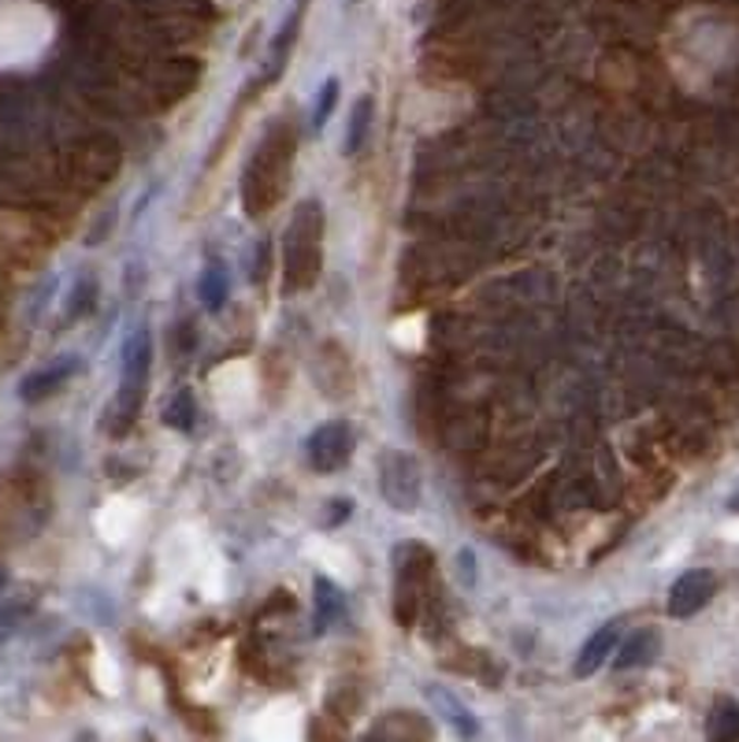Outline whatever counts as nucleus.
Returning a JSON list of instances; mask_svg holds the SVG:
<instances>
[{
	"label": "nucleus",
	"mask_w": 739,
	"mask_h": 742,
	"mask_svg": "<svg viewBox=\"0 0 739 742\" xmlns=\"http://www.w3.org/2000/svg\"><path fill=\"white\" fill-rule=\"evenodd\" d=\"M149 331L131 334L127 353H123V379H120V397H115V431H127L131 420L141 409V394H146V379H149Z\"/></svg>",
	"instance_id": "obj_1"
},
{
	"label": "nucleus",
	"mask_w": 739,
	"mask_h": 742,
	"mask_svg": "<svg viewBox=\"0 0 739 742\" xmlns=\"http://www.w3.org/2000/svg\"><path fill=\"white\" fill-rule=\"evenodd\" d=\"M380 491L394 512H417L423 502L420 465L402 449H386L380 457Z\"/></svg>",
	"instance_id": "obj_2"
},
{
	"label": "nucleus",
	"mask_w": 739,
	"mask_h": 742,
	"mask_svg": "<svg viewBox=\"0 0 739 742\" xmlns=\"http://www.w3.org/2000/svg\"><path fill=\"white\" fill-rule=\"evenodd\" d=\"M305 449H309V465L317 468V472H338V468L349 465V454H354V434H349L346 423H323L309 434V442H305Z\"/></svg>",
	"instance_id": "obj_3"
},
{
	"label": "nucleus",
	"mask_w": 739,
	"mask_h": 742,
	"mask_svg": "<svg viewBox=\"0 0 739 742\" xmlns=\"http://www.w3.org/2000/svg\"><path fill=\"white\" fill-rule=\"evenodd\" d=\"M714 591H717V579L710 568H691V572H683L669 591V617H676V620L695 617V613H702L710 605Z\"/></svg>",
	"instance_id": "obj_4"
},
{
	"label": "nucleus",
	"mask_w": 739,
	"mask_h": 742,
	"mask_svg": "<svg viewBox=\"0 0 739 742\" xmlns=\"http://www.w3.org/2000/svg\"><path fill=\"white\" fill-rule=\"evenodd\" d=\"M617 639H620V623H602V628L594 631L588 642H583L580 657H576V665H572L576 680H588V676L599 672V668L613 657V646H617Z\"/></svg>",
	"instance_id": "obj_5"
},
{
	"label": "nucleus",
	"mask_w": 739,
	"mask_h": 742,
	"mask_svg": "<svg viewBox=\"0 0 739 742\" xmlns=\"http://www.w3.org/2000/svg\"><path fill=\"white\" fill-rule=\"evenodd\" d=\"M75 371H78V360L75 357H60L52 368L34 371V375L23 379V386H20L23 401H41V397H49L52 391H60V386H64L67 379L75 375Z\"/></svg>",
	"instance_id": "obj_6"
},
{
	"label": "nucleus",
	"mask_w": 739,
	"mask_h": 742,
	"mask_svg": "<svg viewBox=\"0 0 739 742\" xmlns=\"http://www.w3.org/2000/svg\"><path fill=\"white\" fill-rule=\"evenodd\" d=\"M657 654H662V635H657L654 628H643V631H636V635H628L625 642H620L613 668H617V672H628V668H643V665H651Z\"/></svg>",
	"instance_id": "obj_7"
},
{
	"label": "nucleus",
	"mask_w": 739,
	"mask_h": 742,
	"mask_svg": "<svg viewBox=\"0 0 739 742\" xmlns=\"http://www.w3.org/2000/svg\"><path fill=\"white\" fill-rule=\"evenodd\" d=\"M312 594H317V631H328L331 623L342 617V594L331 579H317L312 583Z\"/></svg>",
	"instance_id": "obj_8"
},
{
	"label": "nucleus",
	"mask_w": 739,
	"mask_h": 742,
	"mask_svg": "<svg viewBox=\"0 0 739 742\" xmlns=\"http://www.w3.org/2000/svg\"><path fill=\"white\" fill-rule=\"evenodd\" d=\"M372 97H360V101L354 104V115H349V131H346V157H357L360 145H365L368 131H372Z\"/></svg>",
	"instance_id": "obj_9"
},
{
	"label": "nucleus",
	"mask_w": 739,
	"mask_h": 742,
	"mask_svg": "<svg viewBox=\"0 0 739 742\" xmlns=\"http://www.w3.org/2000/svg\"><path fill=\"white\" fill-rule=\"evenodd\" d=\"M710 739H720V742H736L739 739V702L725 698L714 705V713H710Z\"/></svg>",
	"instance_id": "obj_10"
},
{
	"label": "nucleus",
	"mask_w": 739,
	"mask_h": 742,
	"mask_svg": "<svg viewBox=\"0 0 739 742\" xmlns=\"http://www.w3.org/2000/svg\"><path fill=\"white\" fill-rule=\"evenodd\" d=\"M164 416H168V423H171V428H178V431H190V428H194V420H197L194 397L186 394V391H178L175 397H171V405L164 409Z\"/></svg>",
	"instance_id": "obj_11"
},
{
	"label": "nucleus",
	"mask_w": 739,
	"mask_h": 742,
	"mask_svg": "<svg viewBox=\"0 0 739 742\" xmlns=\"http://www.w3.org/2000/svg\"><path fill=\"white\" fill-rule=\"evenodd\" d=\"M201 301L215 312L223 301H227V279L220 275V268H209L201 275Z\"/></svg>",
	"instance_id": "obj_12"
},
{
	"label": "nucleus",
	"mask_w": 739,
	"mask_h": 742,
	"mask_svg": "<svg viewBox=\"0 0 739 742\" xmlns=\"http://www.w3.org/2000/svg\"><path fill=\"white\" fill-rule=\"evenodd\" d=\"M335 101H338V78H328L320 89V104H317V112H312V126H320L331 120V112H335Z\"/></svg>",
	"instance_id": "obj_13"
},
{
	"label": "nucleus",
	"mask_w": 739,
	"mask_h": 742,
	"mask_svg": "<svg viewBox=\"0 0 739 742\" xmlns=\"http://www.w3.org/2000/svg\"><path fill=\"white\" fill-rule=\"evenodd\" d=\"M732 512H739V497H736V502H732Z\"/></svg>",
	"instance_id": "obj_14"
}]
</instances>
